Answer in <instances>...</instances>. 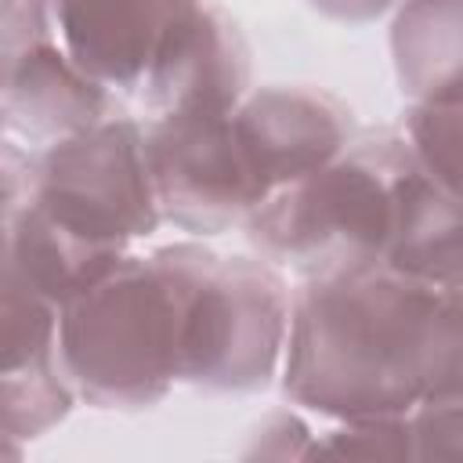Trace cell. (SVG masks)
Masks as SVG:
<instances>
[{
    "instance_id": "4",
    "label": "cell",
    "mask_w": 463,
    "mask_h": 463,
    "mask_svg": "<svg viewBox=\"0 0 463 463\" xmlns=\"http://www.w3.org/2000/svg\"><path fill=\"white\" fill-rule=\"evenodd\" d=\"M412 166L416 152L405 134H376L268 195L250 232L264 253L311 275L383 264Z\"/></svg>"
},
{
    "instance_id": "6",
    "label": "cell",
    "mask_w": 463,
    "mask_h": 463,
    "mask_svg": "<svg viewBox=\"0 0 463 463\" xmlns=\"http://www.w3.org/2000/svg\"><path fill=\"white\" fill-rule=\"evenodd\" d=\"M7 199L33 203L69 235L123 253L137 235L159 224V192L148 163V141L130 119H101L72 137L47 145L25 163V195L7 188Z\"/></svg>"
},
{
    "instance_id": "5",
    "label": "cell",
    "mask_w": 463,
    "mask_h": 463,
    "mask_svg": "<svg viewBox=\"0 0 463 463\" xmlns=\"http://www.w3.org/2000/svg\"><path fill=\"white\" fill-rule=\"evenodd\" d=\"M166 250L181 279V380L224 391L264 387L289 322L279 275L188 242Z\"/></svg>"
},
{
    "instance_id": "2",
    "label": "cell",
    "mask_w": 463,
    "mask_h": 463,
    "mask_svg": "<svg viewBox=\"0 0 463 463\" xmlns=\"http://www.w3.org/2000/svg\"><path fill=\"white\" fill-rule=\"evenodd\" d=\"M51 22L94 83L156 119L235 109L246 90V47L206 0H51Z\"/></svg>"
},
{
    "instance_id": "9",
    "label": "cell",
    "mask_w": 463,
    "mask_h": 463,
    "mask_svg": "<svg viewBox=\"0 0 463 463\" xmlns=\"http://www.w3.org/2000/svg\"><path fill=\"white\" fill-rule=\"evenodd\" d=\"M54 22L29 25L25 33H4V116L7 130L29 141L54 145L72 137L105 116V87L94 83L58 43Z\"/></svg>"
},
{
    "instance_id": "12",
    "label": "cell",
    "mask_w": 463,
    "mask_h": 463,
    "mask_svg": "<svg viewBox=\"0 0 463 463\" xmlns=\"http://www.w3.org/2000/svg\"><path fill=\"white\" fill-rule=\"evenodd\" d=\"M394 58L420 105H463V0H412L394 22Z\"/></svg>"
},
{
    "instance_id": "13",
    "label": "cell",
    "mask_w": 463,
    "mask_h": 463,
    "mask_svg": "<svg viewBox=\"0 0 463 463\" xmlns=\"http://www.w3.org/2000/svg\"><path fill=\"white\" fill-rule=\"evenodd\" d=\"M405 137L420 159V166L463 203V105H420Z\"/></svg>"
},
{
    "instance_id": "10",
    "label": "cell",
    "mask_w": 463,
    "mask_h": 463,
    "mask_svg": "<svg viewBox=\"0 0 463 463\" xmlns=\"http://www.w3.org/2000/svg\"><path fill=\"white\" fill-rule=\"evenodd\" d=\"M58 307L43 293L4 275V405L7 434H40L69 409L58 380Z\"/></svg>"
},
{
    "instance_id": "1",
    "label": "cell",
    "mask_w": 463,
    "mask_h": 463,
    "mask_svg": "<svg viewBox=\"0 0 463 463\" xmlns=\"http://www.w3.org/2000/svg\"><path fill=\"white\" fill-rule=\"evenodd\" d=\"M463 387V289L387 264L315 275L289 329L286 391L351 420L402 416Z\"/></svg>"
},
{
    "instance_id": "7",
    "label": "cell",
    "mask_w": 463,
    "mask_h": 463,
    "mask_svg": "<svg viewBox=\"0 0 463 463\" xmlns=\"http://www.w3.org/2000/svg\"><path fill=\"white\" fill-rule=\"evenodd\" d=\"M145 141L159 206L192 232H221L250 221L268 199L239 145L232 109L163 116Z\"/></svg>"
},
{
    "instance_id": "8",
    "label": "cell",
    "mask_w": 463,
    "mask_h": 463,
    "mask_svg": "<svg viewBox=\"0 0 463 463\" xmlns=\"http://www.w3.org/2000/svg\"><path fill=\"white\" fill-rule=\"evenodd\" d=\"M239 145L268 188H279L333 163L351 137V112L322 90L271 87L232 109Z\"/></svg>"
},
{
    "instance_id": "15",
    "label": "cell",
    "mask_w": 463,
    "mask_h": 463,
    "mask_svg": "<svg viewBox=\"0 0 463 463\" xmlns=\"http://www.w3.org/2000/svg\"><path fill=\"white\" fill-rule=\"evenodd\" d=\"M311 4L336 18H369V14L383 11L391 0H311Z\"/></svg>"
},
{
    "instance_id": "14",
    "label": "cell",
    "mask_w": 463,
    "mask_h": 463,
    "mask_svg": "<svg viewBox=\"0 0 463 463\" xmlns=\"http://www.w3.org/2000/svg\"><path fill=\"white\" fill-rule=\"evenodd\" d=\"M416 452L423 456H463V387L438 391L420 402V412L409 420Z\"/></svg>"
},
{
    "instance_id": "3",
    "label": "cell",
    "mask_w": 463,
    "mask_h": 463,
    "mask_svg": "<svg viewBox=\"0 0 463 463\" xmlns=\"http://www.w3.org/2000/svg\"><path fill=\"white\" fill-rule=\"evenodd\" d=\"M65 376L101 405H148L181 380V279L170 250L123 257L65 304Z\"/></svg>"
},
{
    "instance_id": "11",
    "label": "cell",
    "mask_w": 463,
    "mask_h": 463,
    "mask_svg": "<svg viewBox=\"0 0 463 463\" xmlns=\"http://www.w3.org/2000/svg\"><path fill=\"white\" fill-rule=\"evenodd\" d=\"M383 264L438 289H463V203L420 159L405 177L402 213Z\"/></svg>"
}]
</instances>
